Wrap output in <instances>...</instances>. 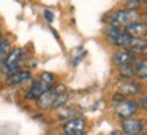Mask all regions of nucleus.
<instances>
[{
    "mask_svg": "<svg viewBox=\"0 0 147 135\" xmlns=\"http://www.w3.org/2000/svg\"><path fill=\"white\" fill-rule=\"evenodd\" d=\"M55 84V76L50 72H43L39 76V78L31 85V88L27 90L26 99L28 100H36L40 95L50 89Z\"/></svg>",
    "mask_w": 147,
    "mask_h": 135,
    "instance_id": "1",
    "label": "nucleus"
},
{
    "mask_svg": "<svg viewBox=\"0 0 147 135\" xmlns=\"http://www.w3.org/2000/svg\"><path fill=\"white\" fill-rule=\"evenodd\" d=\"M135 20H139V15L135 9H119L111 15L109 18V24H113V26H119V27H124L129 23L135 22Z\"/></svg>",
    "mask_w": 147,
    "mask_h": 135,
    "instance_id": "2",
    "label": "nucleus"
},
{
    "mask_svg": "<svg viewBox=\"0 0 147 135\" xmlns=\"http://www.w3.org/2000/svg\"><path fill=\"white\" fill-rule=\"evenodd\" d=\"M63 90H66V88L63 85H53L50 89L43 92V93L36 99V105H38L40 109H49V108L53 107V104H54V101H55V97L58 96V93H61Z\"/></svg>",
    "mask_w": 147,
    "mask_h": 135,
    "instance_id": "3",
    "label": "nucleus"
},
{
    "mask_svg": "<svg viewBox=\"0 0 147 135\" xmlns=\"http://www.w3.org/2000/svg\"><path fill=\"white\" fill-rule=\"evenodd\" d=\"M105 35H107V39L111 45L119 46V47H124L125 43L128 42L129 36H131L123 30V27L113 26V24H109Z\"/></svg>",
    "mask_w": 147,
    "mask_h": 135,
    "instance_id": "4",
    "label": "nucleus"
},
{
    "mask_svg": "<svg viewBox=\"0 0 147 135\" xmlns=\"http://www.w3.org/2000/svg\"><path fill=\"white\" fill-rule=\"evenodd\" d=\"M23 58V50L19 49V47H15V49L9 50L7 57L4 59V63L3 66L5 68L7 73H11V72H15L16 69L19 68L20 65V61Z\"/></svg>",
    "mask_w": 147,
    "mask_h": 135,
    "instance_id": "5",
    "label": "nucleus"
},
{
    "mask_svg": "<svg viewBox=\"0 0 147 135\" xmlns=\"http://www.w3.org/2000/svg\"><path fill=\"white\" fill-rule=\"evenodd\" d=\"M86 123L82 117L74 116L71 119H67L66 123L63 124V132L67 135H81L85 132Z\"/></svg>",
    "mask_w": 147,
    "mask_h": 135,
    "instance_id": "6",
    "label": "nucleus"
},
{
    "mask_svg": "<svg viewBox=\"0 0 147 135\" xmlns=\"http://www.w3.org/2000/svg\"><path fill=\"white\" fill-rule=\"evenodd\" d=\"M136 109H138V101H135V100L123 99L121 101L116 103V113H117V116L121 117V119L131 117L136 112Z\"/></svg>",
    "mask_w": 147,
    "mask_h": 135,
    "instance_id": "7",
    "label": "nucleus"
},
{
    "mask_svg": "<svg viewBox=\"0 0 147 135\" xmlns=\"http://www.w3.org/2000/svg\"><path fill=\"white\" fill-rule=\"evenodd\" d=\"M144 127H146V122L139 120V119H131V117L124 119L123 124H121V128L124 131V134L127 135L139 134L144 130Z\"/></svg>",
    "mask_w": 147,
    "mask_h": 135,
    "instance_id": "8",
    "label": "nucleus"
},
{
    "mask_svg": "<svg viewBox=\"0 0 147 135\" xmlns=\"http://www.w3.org/2000/svg\"><path fill=\"white\" fill-rule=\"evenodd\" d=\"M124 49L132 51L134 54H144L147 51V41L143 36H129Z\"/></svg>",
    "mask_w": 147,
    "mask_h": 135,
    "instance_id": "9",
    "label": "nucleus"
},
{
    "mask_svg": "<svg viewBox=\"0 0 147 135\" xmlns=\"http://www.w3.org/2000/svg\"><path fill=\"white\" fill-rule=\"evenodd\" d=\"M117 86H119V93H121L123 96H136L142 92V86L138 82L127 81V78L119 81Z\"/></svg>",
    "mask_w": 147,
    "mask_h": 135,
    "instance_id": "10",
    "label": "nucleus"
},
{
    "mask_svg": "<svg viewBox=\"0 0 147 135\" xmlns=\"http://www.w3.org/2000/svg\"><path fill=\"white\" fill-rule=\"evenodd\" d=\"M123 30L131 36H146L147 35V23L135 20V22L124 26Z\"/></svg>",
    "mask_w": 147,
    "mask_h": 135,
    "instance_id": "11",
    "label": "nucleus"
},
{
    "mask_svg": "<svg viewBox=\"0 0 147 135\" xmlns=\"http://www.w3.org/2000/svg\"><path fill=\"white\" fill-rule=\"evenodd\" d=\"M135 57H136V54H134L132 51H129L127 49H123L120 51H116L112 58H113V62L117 66H123V65H128V63L135 62Z\"/></svg>",
    "mask_w": 147,
    "mask_h": 135,
    "instance_id": "12",
    "label": "nucleus"
},
{
    "mask_svg": "<svg viewBox=\"0 0 147 135\" xmlns=\"http://www.w3.org/2000/svg\"><path fill=\"white\" fill-rule=\"evenodd\" d=\"M30 78H31V73L28 70H15V72L8 73L5 82L8 85H19V84H22V82L30 80Z\"/></svg>",
    "mask_w": 147,
    "mask_h": 135,
    "instance_id": "13",
    "label": "nucleus"
},
{
    "mask_svg": "<svg viewBox=\"0 0 147 135\" xmlns=\"http://www.w3.org/2000/svg\"><path fill=\"white\" fill-rule=\"evenodd\" d=\"M135 76L140 80H147V58H143L140 61H135Z\"/></svg>",
    "mask_w": 147,
    "mask_h": 135,
    "instance_id": "14",
    "label": "nucleus"
},
{
    "mask_svg": "<svg viewBox=\"0 0 147 135\" xmlns=\"http://www.w3.org/2000/svg\"><path fill=\"white\" fill-rule=\"evenodd\" d=\"M67 100H69V93H67V90H63L61 93H58V96L55 97V101H54L53 107L51 108H61V107H65L67 103Z\"/></svg>",
    "mask_w": 147,
    "mask_h": 135,
    "instance_id": "15",
    "label": "nucleus"
},
{
    "mask_svg": "<svg viewBox=\"0 0 147 135\" xmlns=\"http://www.w3.org/2000/svg\"><path fill=\"white\" fill-rule=\"evenodd\" d=\"M8 51H9V42L1 38V41H0V66H3Z\"/></svg>",
    "mask_w": 147,
    "mask_h": 135,
    "instance_id": "16",
    "label": "nucleus"
},
{
    "mask_svg": "<svg viewBox=\"0 0 147 135\" xmlns=\"http://www.w3.org/2000/svg\"><path fill=\"white\" fill-rule=\"evenodd\" d=\"M120 76L124 77V78H131V77H134L135 76L134 62L128 63V65H123V66H120Z\"/></svg>",
    "mask_w": 147,
    "mask_h": 135,
    "instance_id": "17",
    "label": "nucleus"
},
{
    "mask_svg": "<svg viewBox=\"0 0 147 135\" xmlns=\"http://www.w3.org/2000/svg\"><path fill=\"white\" fill-rule=\"evenodd\" d=\"M74 116H77V111L74 108H59V117L61 119H66L67 120V119H71Z\"/></svg>",
    "mask_w": 147,
    "mask_h": 135,
    "instance_id": "18",
    "label": "nucleus"
},
{
    "mask_svg": "<svg viewBox=\"0 0 147 135\" xmlns=\"http://www.w3.org/2000/svg\"><path fill=\"white\" fill-rule=\"evenodd\" d=\"M124 4L128 9H138L140 7V0H125Z\"/></svg>",
    "mask_w": 147,
    "mask_h": 135,
    "instance_id": "19",
    "label": "nucleus"
},
{
    "mask_svg": "<svg viewBox=\"0 0 147 135\" xmlns=\"http://www.w3.org/2000/svg\"><path fill=\"white\" fill-rule=\"evenodd\" d=\"M43 16H45V19L49 23H51L54 20V14L51 12L50 9H45V11H43Z\"/></svg>",
    "mask_w": 147,
    "mask_h": 135,
    "instance_id": "20",
    "label": "nucleus"
},
{
    "mask_svg": "<svg viewBox=\"0 0 147 135\" xmlns=\"http://www.w3.org/2000/svg\"><path fill=\"white\" fill-rule=\"evenodd\" d=\"M138 105H140V108H143V109H147V96H143L142 99L139 100Z\"/></svg>",
    "mask_w": 147,
    "mask_h": 135,
    "instance_id": "21",
    "label": "nucleus"
},
{
    "mask_svg": "<svg viewBox=\"0 0 147 135\" xmlns=\"http://www.w3.org/2000/svg\"><path fill=\"white\" fill-rule=\"evenodd\" d=\"M0 41H1V30H0Z\"/></svg>",
    "mask_w": 147,
    "mask_h": 135,
    "instance_id": "22",
    "label": "nucleus"
},
{
    "mask_svg": "<svg viewBox=\"0 0 147 135\" xmlns=\"http://www.w3.org/2000/svg\"><path fill=\"white\" fill-rule=\"evenodd\" d=\"M30 1H31V0H30Z\"/></svg>",
    "mask_w": 147,
    "mask_h": 135,
    "instance_id": "23",
    "label": "nucleus"
}]
</instances>
